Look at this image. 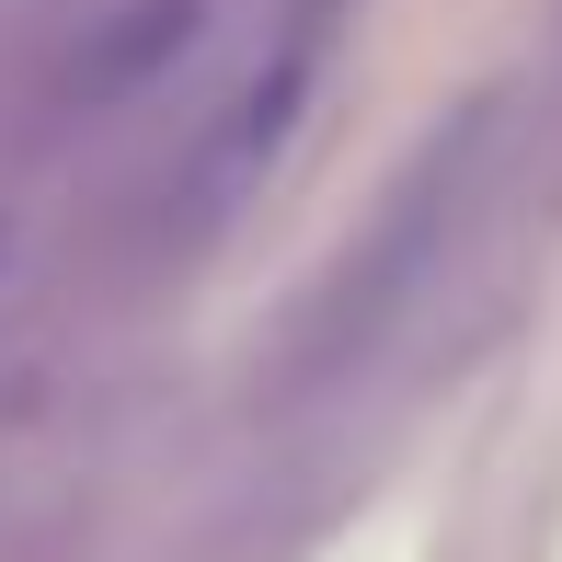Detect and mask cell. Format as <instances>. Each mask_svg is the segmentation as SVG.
Instances as JSON below:
<instances>
[{
	"label": "cell",
	"instance_id": "cell-1",
	"mask_svg": "<svg viewBox=\"0 0 562 562\" xmlns=\"http://www.w3.org/2000/svg\"><path fill=\"white\" fill-rule=\"evenodd\" d=\"M299 104H311V46H288V58H276L265 81H252L241 104L207 126V149H195V184H184V218H229V207H241V195L276 172V149H288Z\"/></svg>",
	"mask_w": 562,
	"mask_h": 562
},
{
	"label": "cell",
	"instance_id": "cell-2",
	"mask_svg": "<svg viewBox=\"0 0 562 562\" xmlns=\"http://www.w3.org/2000/svg\"><path fill=\"white\" fill-rule=\"evenodd\" d=\"M195 23H207V0H126L104 35L81 46V69H69V81H81V104H115V92L161 81V69L195 46Z\"/></svg>",
	"mask_w": 562,
	"mask_h": 562
}]
</instances>
